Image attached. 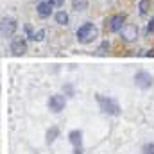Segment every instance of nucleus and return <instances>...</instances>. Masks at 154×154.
Instances as JSON below:
<instances>
[{
	"mask_svg": "<svg viewBox=\"0 0 154 154\" xmlns=\"http://www.w3.org/2000/svg\"><path fill=\"white\" fill-rule=\"evenodd\" d=\"M145 56H147V57H154V48L149 50V52H145Z\"/></svg>",
	"mask_w": 154,
	"mask_h": 154,
	"instance_id": "4be33fe9",
	"label": "nucleus"
},
{
	"mask_svg": "<svg viewBox=\"0 0 154 154\" xmlns=\"http://www.w3.org/2000/svg\"><path fill=\"white\" fill-rule=\"evenodd\" d=\"M120 38H122V41H125V43L134 41V39L138 38V27L134 23H125L124 29L120 31Z\"/></svg>",
	"mask_w": 154,
	"mask_h": 154,
	"instance_id": "6e6552de",
	"label": "nucleus"
},
{
	"mask_svg": "<svg viewBox=\"0 0 154 154\" xmlns=\"http://www.w3.org/2000/svg\"><path fill=\"white\" fill-rule=\"evenodd\" d=\"M75 36H77V41H79V43H82V45H88V43L95 41V38L99 36V29H97L93 23L86 22V23H82V25L77 29Z\"/></svg>",
	"mask_w": 154,
	"mask_h": 154,
	"instance_id": "f03ea898",
	"label": "nucleus"
},
{
	"mask_svg": "<svg viewBox=\"0 0 154 154\" xmlns=\"http://www.w3.org/2000/svg\"><path fill=\"white\" fill-rule=\"evenodd\" d=\"M16 29H18V23H16L14 18H11V16H4V18L0 20V34H2V38L4 39L13 38L14 32H16Z\"/></svg>",
	"mask_w": 154,
	"mask_h": 154,
	"instance_id": "20e7f679",
	"label": "nucleus"
},
{
	"mask_svg": "<svg viewBox=\"0 0 154 154\" xmlns=\"http://www.w3.org/2000/svg\"><path fill=\"white\" fill-rule=\"evenodd\" d=\"M95 99H97V104H99V108H100V111L104 115H109V116L122 115V108H120V104L116 102L115 99L106 97V95H100V93H97Z\"/></svg>",
	"mask_w": 154,
	"mask_h": 154,
	"instance_id": "f257e3e1",
	"label": "nucleus"
},
{
	"mask_svg": "<svg viewBox=\"0 0 154 154\" xmlns=\"http://www.w3.org/2000/svg\"><path fill=\"white\" fill-rule=\"evenodd\" d=\"M63 93H65L66 97H74V95H75V86H74V84H70V82L63 84Z\"/></svg>",
	"mask_w": 154,
	"mask_h": 154,
	"instance_id": "dca6fc26",
	"label": "nucleus"
},
{
	"mask_svg": "<svg viewBox=\"0 0 154 154\" xmlns=\"http://www.w3.org/2000/svg\"><path fill=\"white\" fill-rule=\"evenodd\" d=\"M68 142L72 147H84V134L81 129H72L68 131Z\"/></svg>",
	"mask_w": 154,
	"mask_h": 154,
	"instance_id": "1a4fd4ad",
	"label": "nucleus"
},
{
	"mask_svg": "<svg viewBox=\"0 0 154 154\" xmlns=\"http://www.w3.org/2000/svg\"><path fill=\"white\" fill-rule=\"evenodd\" d=\"M48 2H52L56 7H61V5H65V0H48Z\"/></svg>",
	"mask_w": 154,
	"mask_h": 154,
	"instance_id": "aec40b11",
	"label": "nucleus"
},
{
	"mask_svg": "<svg viewBox=\"0 0 154 154\" xmlns=\"http://www.w3.org/2000/svg\"><path fill=\"white\" fill-rule=\"evenodd\" d=\"M142 154H154V142H147L142 145Z\"/></svg>",
	"mask_w": 154,
	"mask_h": 154,
	"instance_id": "a211bd4d",
	"label": "nucleus"
},
{
	"mask_svg": "<svg viewBox=\"0 0 154 154\" xmlns=\"http://www.w3.org/2000/svg\"><path fill=\"white\" fill-rule=\"evenodd\" d=\"M72 9L81 13V11H86L88 9V0H72Z\"/></svg>",
	"mask_w": 154,
	"mask_h": 154,
	"instance_id": "2eb2a0df",
	"label": "nucleus"
},
{
	"mask_svg": "<svg viewBox=\"0 0 154 154\" xmlns=\"http://www.w3.org/2000/svg\"><path fill=\"white\" fill-rule=\"evenodd\" d=\"M134 84L140 90H151L154 86V77L145 70H140V72L134 74Z\"/></svg>",
	"mask_w": 154,
	"mask_h": 154,
	"instance_id": "39448f33",
	"label": "nucleus"
},
{
	"mask_svg": "<svg viewBox=\"0 0 154 154\" xmlns=\"http://www.w3.org/2000/svg\"><path fill=\"white\" fill-rule=\"evenodd\" d=\"M23 31H25V38L31 39V41H43V38H45V31H43V29L34 31L29 23L23 25Z\"/></svg>",
	"mask_w": 154,
	"mask_h": 154,
	"instance_id": "9d476101",
	"label": "nucleus"
},
{
	"mask_svg": "<svg viewBox=\"0 0 154 154\" xmlns=\"http://www.w3.org/2000/svg\"><path fill=\"white\" fill-rule=\"evenodd\" d=\"M11 52H13V56H23L27 52V38L13 36L11 38Z\"/></svg>",
	"mask_w": 154,
	"mask_h": 154,
	"instance_id": "0eeeda50",
	"label": "nucleus"
},
{
	"mask_svg": "<svg viewBox=\"0 0 154 154\" xmlns=\"http://www.w3.org/2000/svg\"><path fill=\"white\" fill-rule=\"evenodd\" d=\"M72 154H84V147H74Z\"/></svg>",
	"mask_w": 154,
	"mask_h": 154,
	"instance_id": "412c9836",
	"label": "nucleus"
},
{
	"mask_svg": "<svg viewBox=\"0 0 154 154\" xmlns=\"http://www.w3.org/2000/svg\"><path fill=\"white\" fill-rule=\"evenodd\" d=\"M108 50H109V41H108V39H104V41L100 43V47L97 48V54H99V56H104Z\"/></svg>",
	"mask_w": 154,
	"mask_h": 154,
	"instance_id": "f3484780",
	"label": "nucleus"
},
{
	"mask_svg": "<svg viewBox=\"0 0 154 154\" xmlns=\"http://www.w3.org/2000/svg\"><path fill=\"white\" fill-rule=\"evenodd\" d=\"M154 32V16L149 20V23H147V27H145V36H149V34H152Z\"/></svg>",
	"mask_w": 154,
	"mask_h": 154,
	"instance_id": "6ab92c4d",
	"label": "nucleus"
},
{
	"mask_svg": "<svg viewBox=\"0 0 154 154\" xmlns=\"http://www.w3.org/2000/svg\"><path fill=\"white\" fill-rule=\"evenodd\" d=\"M52 7H54L52 2L43 0V2H39L38 5H36V11H38V14L41 16V18H48V16L52 14Z\"/></svg>",
	"mask_w": 154,
	"mask_h": 154,
	"instance_id": "f8f14e48",
	"label": "nucleus"
},
{
	"mask_svg": "<svg viewBox=\"0 0 154 154\" xmlns=\"http://www.w3.org/2000/svg\"><path fill=\"white\" fill-rule=\"evenodd\" d=\"M125 20H127V16H125L124 13L113 14V16H109V18L106 20L104 29H106L108 32H120V31L124 29V25H125Z\"/></svg>",
	"mask_w": 154,
	"mask_h": 154,
	"instance_id": "7ed1b4c3",
	"label": "nucleus"
},
{
	"mask_svg": "<svg viewBox=\"0 0 154 154\" xmlns=\"http://www.w3.org/2000/svg\"><path fill=\"white\" fill-rule=\"evenodd\" d=\"M47 104H48V109L52 113H61L66 108V95H61V93L50 95V99H48Z\"/></svg>",
	"mask_w": 154,
	"mask_h": 154,
	"instance_id": "423d86ee",
	"label": "nucleus"
},
{
	"mask_svg": "<svg viewBox=\"0 0 154 154\" xmlns=\"http://www.w3.org/2000/svg\"><path fill=\"white\" fill-rule=\"evenodd\" d=\"M59 136H61V129H59L57 125H50V127L47 129V133H45V143H47V145H52Z\"/></svg>",
	"mask_w": 154,
	"mask_h": 154,
	"instance_id": "9b49d317",
	"label": "nucleus"
},
{
	"mask_svg": "<svg viewBox=\"0 0 154 154\" xmlns=\"http://www.w3.org/2000/svg\"><path fill=\"white\" fill-rule=\"evenodd\" d=\"M54 18H56V22H57L59 25H68V20H70V18H68V13H66V11H57Z\"/></svg>",
	"mask_w": 154,
	"mask_h": 154,
	"instance_id": "4468645a",
	"label": "nucleus"
},
{
	"mask_svg": "<svg viewBox=\"0 0 154 154\" xmlns=\"http://www.w3.org/2000/svg\"><path fill=\"white\" fill-rule=\"evenodd\" d=\"M151 9H152V2H151V0H140V4H138V13H140L142 16H147V14L151 13Z\"/></svg>",
	"mask_w": 154,
	"mask_h": 154,
	"instance_id": "ddd939ff",
	"label": "nucleus"
}]
</instances>
